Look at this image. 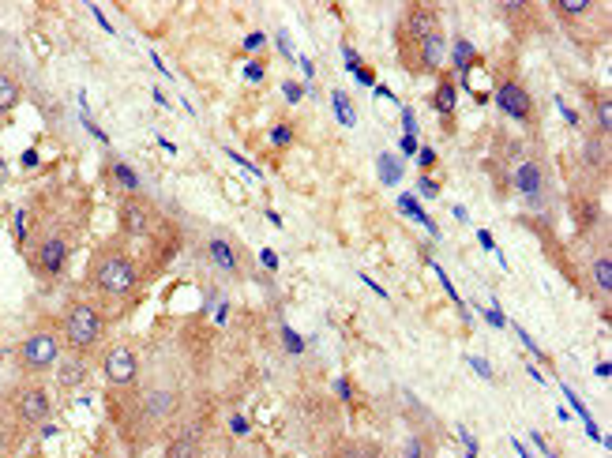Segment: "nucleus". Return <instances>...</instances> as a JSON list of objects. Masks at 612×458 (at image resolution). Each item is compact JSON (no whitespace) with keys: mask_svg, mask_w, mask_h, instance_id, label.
I'll use <instances>...</instances> for the list:
<instances>
[{"mask_svg":"<svg viewBox=\"0 0 612 458\" xmlns=\"http://www.w3.org/2000/svg\"><path fill=\"white\" fill-rule=\"evenodd\" d=\"M91 278L106 297H132L139 286L136 260L121 248H102L91 263Z\"/></svg>","mask_w":612,"mask_h":458,"instance_id":"nucleus-1","label":"nucleus"},{"mask_svg":"<svg viewBox=\"0 0 612 458\" xmlns=\"http://www.w3.org/2000/svg\"><path fill=\"white\" fill-rule=\"evenodd\" d=\"M102 331H106V320H102V312L94 305L76 301V305L68 308V316H64V338H68V346L76 353L94 350L102 342Z\"/></svg>","mask_w":612,"mask_h":458,"instance_id":"nucleus-2","label":"nucleus"},{"mask_svg":"<svg viewBox=\"0 0 612 458\" xmlns=\"http://www.w3.org/2000/svg\"><path fill=\"white\" fill-rule=\"evenodd\" d=\"M16 357L23 372L42 376V372H49V368L61 361V338L53 335V331H34V335H27L19 342Z\"/></svg>","mask_w":612,"mask_h":458,"instance_id":"nucleus-3","label":"nucleus"},{"mask_svg":"<svg viewBox=\"0 0 612 458\" xmlns=\"http://www.w3.org/2000/svg\"><path fill=\"white\" fill-rule=\"evenodd\" d=\"M68 256H72V245H68V237L64 233H49L46 241L38 245V256H34V263H38V271L46 278H57L68 267Z\"/></svg>","mask_w":612,"mask_h":458,"instance_id":"nucleus-4","label":"nucleus"},{"mask_svg":"<svg viewBox=\"0 0 612 458\" xmlns=\"http://www.w3.org/2000/svg\"><path fill=\"white\" fill-rule=\"evenodd\" d=\"M102 372H106V380L113 383V387H132L139 376L136 353L128 350V346H113V350L106 353V361H102Z\"/></svg>","mask_w":612,"mask_h":458,"instance_id":"nucleus-5","label":"nucleus"},{"mask_svg":"<svg viewBox=\"0 0 612 458\" xmlns=\"http://www.w3.org/2000/svg\"><path fill=\"white\" fill-rule=\"evenodd\" d=\"M16 413L19 421H27V425H42L49 417V395L42 387H23L16 398Z\"/></svg>","mask_w":612,"mask_h":458,"instance_id":"nucleus-6","label":"nucleus"},{"mask_svg":"<svg viewBox=\"0 0 612 458\" xmlns=\"http://www.w3.org/2000/svg\"><path fill=\"white\" fill-rule=\"evenodd\" d=\"M154 226V211L143 203V199H124L121 203V229L124 233H132V237H143V233H151Z\"/></svg>","mask_w":612,"mask_h":458,"instance_id":"nucleus-7","label":"nucleus"},{"mask_svg":"<svg viewBox=\"0 0 612 458\" xmlns=\"http://www.w3.org/2000/svg\"><path fill=\"white\" fill-rule=\"evenodd\" d=\"M496 102L504 109L507 117H515V121H530V113H534V102H530V94L522 91L519 83H504L500 94H496Z\"/></svg>","mask_w":612,"mask_h":458,"instance_id":"nucleus-8","label":"nucleus"},{"mask_svg":"<svg viewBox=\"0 0 612 458\" xmlns=\"http://www.w3.org/2000/svg\"><path fill=\"white\" fill-rule=\"evenodd\" d=\"M177 413V395L173 391H151V395L143 398V421H154V425H162Z\"/></svg>","mask_w":612,"mask_h":458,"instance_id":"nucleus-9","label":"nucleus"},{"mask_svg":"<svg viewBox=\"0 0 612 458\" xmlns=\"http://www.w3.org/2000/svg\"><path fill=\"white\" fill-rule=\"evenodd\" d=\"M541 184H545V173H541V166H537V162H522V166L515 169V188H519V192L537 196V192H541Z\"/></svg>","mask_w":612,"mask_h":458,"instance_id":"nucleus-10","label":"nucleus"},{"mask_svg":"<svg viewBox=\"0 0 612 458\" xmlns=\"http://www.w3.org/2000/svg\"><path fill=\"white\" fill-rule=\"evenodd\" d=\"M199 451V436H196V428H184V432H177L173 440H169L166 447V458H196Z\"/></svg>","mask_w":612,"mask_h":458,"instance_id":"nucleus-11","label":"nucleus"},{"mask_svg":"<svg viewBox=\"0 0 612 458\" xmlns=\"http://www.w3.org/2000/svg\"><path fill=\"white\" fill-rule=\"evenodd\" d=\"M444 53H447V46H444V38H440V31H432L421 38V61H425V68H440V64H444Z\"/></svg>","mask_w":612,"mask_h":458,"instance_id":"nucleus-12","label":"nucleus"},{"mask_svg":"<svg viewBox=\"0 0 612 458\" xmlns=\"http://www.w3.org/2000/svg\"><path fill=\"white\" fill-rule=\"evenodd\" d=\"M207 252H211V260H215L218 271H226V275H233V271H237V256H233L230 241H222V237H215V241L207 245Z\"/></svg>","mask_w":612,"mask_h":458,"instance_id":"nucleus-13","label":"nucleus"},{"mask_svg":"<svg viewBox=\"0 0 612 458\" xmlns=\"http://www.w3.org/2000/svg\"><path fill=\"white\" fill-rule=\"evenodd\" d=\"M19 98H23V91H19V79H12V76H4V72H0V117H8V113L19 106Z\"/></svg>","mask_w":612,"mask_h":458,"instance_id":"nucleus-14","label":"nucleus"},{"mask_svg":"<svg viewBox=\"0 0 612 458\" xmlns=\"http://www.w3.org/2000/svg\"><path fill=\"white\" fill-rule=\"evenodd\" d=\"M594 282H597V290L609 297V293H612V260H609V256L594 260Z\"/></svg>","mask_w":612,"mask_h":458,"instance_id":"nucleus-15","label":"nucleus"},{"mask_svg":"<svg viewBox=\"0 0 612 458\" xmlns=\"http://www.w3.org/2000/svg\"><path fill=\"white\" fill-rule=\"evenodd\" d=\"M455 102H459L455 83H440V87H436V109H440V113H455Z\"/></svg>","mask_w":612,"mask_h":458,"instance_id":"nucleus-16","label":"nucleus"},{"mask_svg":"<svg viewBox=\"0 0 612 458\" xmlns=\"http://www.w3.org/2000/svg\"><path fill=\"white\" fill-rule=\"evenodd\" d=\"M83 376H87L83 361H64V365H61V383H64V387H79V383H83Z\"/></svg>","mask_w":612,"mask_h":458,"instance_id":"nucleus-17","label":"nucleus"},{"mask_svg":"<svg viewBox=\"0 0 612 458\" xmlns=\"http://www.w3.org/2000/svg\"><path fill=\"white\" fill-rule=\"evenodd\" d=\"M605 158H609V147H605V139L597 136V139H590V143H586V162H590V166H605Z\"/></svg>","mask_w":612,"mask_h":458,"instance_id":"nucleus-18","label":"nucleus"},{"mask_svg":"<svg viewBox=\"0 0 612 458\" xmlns=\"http://www.w3.org/2000/svg\"><path fill=\"white\" fill-rule=\"evenodd\" d=\"M380 177H383V184L402 181V166H398L391 154H383V158H380Z\"/></svg>","mask_w":612,"mask_h":458,"instance_id":"nucleus-19","label":"nucleus"},{"mask_svg":"<svg viewBox=\"0 0 612 458\" xmlns=\"http://www.w3.org/2000/svg\"><path fill=\"white\" fill-rule=\"evenodd\" d=\"M597 128L609 136V128H612V102L605 98V102H597Z\"/></svg>","mask_w":612,"mask_h":458,"instance_id":"nucleus-20","label":"nucleus"},{"mask_svg":"<svg viewBox=\"0 0 612 458\" xmlns=\"http://www.w3.org/2000/svg\"><path fill=\"white\" fill-rule=\"evenodd\" d=\"M113 173H117V181H121L124 188H128V192H136V188H139V181H136V173H132V166H124V162H121V166L113 169Z\"/></svg>","mask_w":612,"mask_h":458,"instance_id":"nucleus-21","label":"nucleus"},{"mask_svg":"<svg viewBox=\"0 0 612 458\" xmlns=\"http://www.w3.org/2000/svg\"><path fill=\"white\" fill-rule=\"evenodd\" d=\"M556 8H560V12H564V16H582V12H586V8H590V4H586V0H560V4H556Z\"/></svg>","mask_w":612,"mask_h":458,"instance_id":"nucleus-22","label":"nucleus"},{"mask_svg":"<svg viewBox=\"0 0 612 458\" xmlns=\"http://www.w3.org/2000/svg\"><path fill=\"white\" fill-rule=\"evenodd\" d=\"M335 109H338V117H342V124H353V109L342 91H335Z\"/></svg>","mask_w":612,"mask_h":458,"instance_id":"nucleus-23","label":"nucleus"},{"mask_svg":"<svg viewBox=\"0 0 612 458\" xmlns=\"http://www.w3.org/2000/svg\"><path fill=\"white\" fill-rule=\"evenodd\" d=\"M275 143L278 147H286V143H290V128H275Z\"/></svg>","mask_w":612,"mask_h":458,"instance_id":"nucleus-24","label":"nucleus"},{"mask_svg":"<svg viewBox=\"0 0 612 458\" xmlns=\"http://www.w3.org/2000/svg\"><path fill=\"white\" fill-rule=\"evenodd\" d=\"M406 458H421V440H410V451H406Z\"/></svg>","mask_w":612,"mask_h":458,"instance_id":"nucleus-25","label":"nucleus"},{"mask_svg":"<svg viewBox=\"0 0 612 458\" xmlns=\"http://www.w3.org/2000/svg\"><path fill=\"white\" fill-rule=\"evenodd\" d=\"M23 458H38V455H23Z\"/></svg>","mask_w":612,"mask_h":458,"instance_id":"nucleus-26","label":"nucleus"}]
</instances>
